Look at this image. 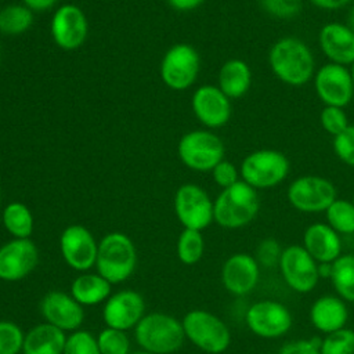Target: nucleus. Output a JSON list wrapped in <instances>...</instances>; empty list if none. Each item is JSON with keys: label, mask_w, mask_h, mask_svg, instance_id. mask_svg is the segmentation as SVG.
Wrapping results in <instances>:
<instances>
[{"label": "nucleus", "mask_w": 354, "mask_h": 354, "mask_svg": "<svg viewBox=\"0 0 354 354\" xmlns=\"http://www.w3.org/2000/svg\"><path fill=\"white\" fill-rule=\"evenodd\" d=\"M267 61L272 75L290 87L306 86L317 71L311 48L296 36L277 39L268 50Z\"/></svg>", "instance_id": "nucleus-1"}, {"label": "nucleus", "mask_w": 354, "mask_h": 354, "mask_svg": "<svg viewBox=\"0 0 354 354\" xmlns=\"http://www.w3.org/2000/svg\"><path fill=\"white\" fill-rule=\"evenodd\" d=\"M260 210L257 189L239 180L220 191L213 201V220L225 230H238L249 225Z\"/></svg>", "instance_id": "nucleus-2"}, {"label": "nucleus", "mask_w": 354, "mask_h": 354, "mask_svg": "<svg viewBox=\"0 0 354 354\" xmlns=\"http://www.w3.org/2000/svg\"><path fill=\"white\" fill-rule=\"evenodd\" d=\"M137 260L136 245L123 232H109L98 242L95 268L112 285L127 281L137 267Z\"/></svg>", "instance_id": "nucleus-3"}, {"label": "nucleus", "mask_w": 354, "mask_h": 354, "mask_svg": "<svg viewBox=\"0 0 354 354\" xmlns=\"http://www.w3.org/2000/svg\"><path fill=\"white\" fill-rule=\"evenodd\" d=\"M134 337L141 350L152 354H171L185 340L181 321L165 313L145 314L134 328Z\"/></svg>", "instance_id": "nucleus-4"}, {"label": "nucleus", "mask_w": 354, "mask_h": 354, "mask_svg": "<svg viewBox=\"0 0 354 354\" xmlns=\"http://www.w3.org/2000/svg\"><path fill=\"white\" fill-rule=\"evenodd\" d=\"M289 171V158L275 148L254 149L239 165L241 180L257 191L281 185L288 178Z\"/></svg>", "instance_id": "nucleus-5"}, {"label": "nucleus", "mask_w": 354, "mask_h": 354, "mask_svg": "<svg viewBox=\"0 0 354 354\" xmlns=\"http://www.w3.org/2000/svg\"><path fill=\"white\" fill-rule=\"evenodd\" d=\"M181 324L185 339L207 354H221L231 344V332L227 324L207 310L188 311Z\"/></svg>", "instance_id": "nucleus-6"}, {"label": "nucleus", "mask_w": 354, "mask_h": 354, "mask_svg": "<svg viewBox=\"0 0 354 354\" xmlns=\"http://www.w3.org/2000/svg\"><path fill=\"white\" fill-rule=\"evenodd\" d=\"M177 155L184 166L195 171H212L224 159L223 140L212 130H192L185 133L177 144Z\"/></svg>", "instance_id": "nucleus-7"}, {"label": "nucleus", "mask_w": 354, "mask_h": 354, "mask_svg": "<svg viewBox=\"0 0 354 354\" xmlns=\"http://www.w3.org/2000/svg\"><path fill=\"white\" fill-rule=\"evenodd\" d=\"M337 198L335 184L322 176L303 174L292 180L286 188L289 205L300 213H321Z\"/></svg>", "instance_id": "nucleus-8"}, {"label": "nucleus", "mask_w": 354, "mask_h": 354, "mask_svg": "<svg viewBox=\"0 0 354 354\" xmlns=\"http://www.w3.org/2000/svg\"><path fill=\"white\" fill-rule=\"evenodd\" d=\"M199 69L201 57L195 47L187 43H177L165 53L159 73L169 88L181 91L196 82Z\"/></svg>", "instance_id": "nucleus-9"}, {"label": "nucleus", "mask_w": 354, "mask_h": 354, "mask_svg": "<svg viewBox=\"0 0 354 354\" xmlns=\"http://www.w3.org/2000/svg\"><path fill=\"white\" fill-rule=\"evenodd\" d=\"M278 268L285 283L297 293H310L321 278V266L301 245L283 248Z\"/></svg>", "instance_id": "nucleus-10"}, {"label": "nucleus", "mask_w": 354, "mask_h": 354, "mask_svg": "<svg viewBox=\"0 0 354 354\" xmlns=\"http://www.w3.org/2000/svg\"><path fill=\"white\" fill-rule=\"evenodd\" d=\"M174 213L184 228L203 231L213 220V201L199 185L185 183L174 194Z\"/></svg>", "instance_id": "nucleus-11"}, {"label": "nucleus", "mask_w": 354, "mask_h": 354, "mask_svg": "<svg viewBox=\"0 0 354 354\" xmlns=\"http://www.w3.org/2000/svg\"><path fill=\"white\" fill-rule=\"evenodd\" d=\"M313 84L324 105L346 108L354 98V82L348 66L326 62L317 68Z\"/></svg>", "instance_id": "nucleus-12"}, {"label": "nucleus", "mask_w": 354, "mask_h": 354, "mask_svg": "<svg viewBox=\"0 0 354 354\" xmlns=\"http://www.w3.org/2000/svg\"><path fill=\"white\" fill-rule=\"evenodd\" d=\"M249 330L263 339H277L289 332L293 324L289 308L277 300L254 301L245 314Z\"/></svg>", "instance_id": "nucleus-13"}, {"label": "nucleus", "mask_w": 354, "mask_h": 354, "mask_svg": "<svg viewBox=\"0 0 354 354\" xmlns=\"http://www.w3.org/2000/svg\"><path fill=\"white\" fill-rule=\"evenodd\" d=\"M59 252L72 270L86 272L95 267L98 242L84 225L71 224L59 235Z\"/></svg>", "instance_id": "nucleus-14"}, {"label": "nucleus", "mask_w": 354, "mask_h": 354, "mask_svg": "<svg viewBox=\"0 0 354 354\" xmlns=\"http://www.w3.org/2000/svg\"><path fill=\"white\" fill-rule=\"evenodd\" d=\"M50 33L54 43L62 50H76L87 39V17L79 6L61 4L50 21Z\"/></svg>", "instance_id": "nucleus-15"}, {"label": "nucleus", "mask_w": 354, "mask_h": 354, "mask_svg": "<svg viewBox=\"0 0 354 354\" xmlns=\"http://www.w3.org/2000/svg\"><path fill=\"white\" fill-rule=\"evenodd\" d=\"M39 249L30 238H12L0 246V279L17 282L26 278L39 264Z\"/></svg>", "instance_id": "nucleus-16"}, {"label": "nucleus", "mask_w": 354, "mask_h": 354, "mask_svg": "<svg viewBox=\"0 0 354 354\" xmlns=\"http://www.w3.org/2000/svg\"><path fill=\"white\" fill-rule=\"evenodd\" d=\"M145 315L144 297L131 289H123L111 295L102 307V319L106 326L127 332Z\"/></svg>", "instance_id": "nucleus-17"}, {"label": "nucleus", "mask_w": 354, "mask_h": 354, "mask_svg": "<svg viewBox=\"0 0 354 354\" xmlns=\"http://www.w3.org/2000/svg\"><path fill=\"white\" fill-rule=\"evenodd\" d=\"M40 314L44 322L64 330L75 332L84 321V310L71 293L61 290L47 292L40 300Z\"/></svg>", "instance_id": "nucleus-18"}, {"label": "nucleus", "mask_w": 354, "mask_h": 354, "mask_svg": "<svg viewBox=\"0 0 354 354\" xmlns=\"http://www.w3.org/2000/svg\"><path fill=\"white\" fill-rule=\"evenodd\" d=\"M195 118L209 129H218L228 123L232 115L231 100L218 88V86H199L191 98Z\"/></svg>", "instance_id": "nucleus-19"}, {"label": "nucleus", "mask_w": 354, "mask_h": 354, "mask_svg": "<svg viewBox=\"0 0 354 354\" xmlns=\"http://www.w3.org/2000/svg\"><path fill=\"white\" fill-rule=\"evenodd\" d=\"M221 283L234 296L249 295L259 283L260 266L253 254L239 252L231 254L220 272Z\"/></svg>", "instance_id": "nucleus-20"}, {"label": "nucleus", "mask_w": 354, "mask_h": 354, "mask_svg": "<svg viewBox=\"0 0 354 354\" xmlns=\"http://www.w3.org/2000/svg\"><path fill=\"white\" fill-rule=\"evenodd\" d=\"M318 46L328 62L348 66L354 62V30L346 22H326L319 28Z\"/></svg>", "instance_id": "nucleus-21"}, {"label": "nucleus", "mask_w": 354, "mask_h": 354, "mask_svg": "<svg viewBox=\"0 0 354 354\" xmlns=\"http://www.w3.org/2000/svg\"><path fill=\"white\" fill-rule=\"evenodd\" d=\"M301 246L319 266H330L343 253L342 235L326 223H313L303 232Z\"/></svg>", "instance_id": "nucleus-22"}, {"label": "nucleus", "mask_w": 354, "mask_h": 354, "mask_svg": "<svg viewBox=\"0 0 354 354\" xmlns=\"http://www.w3.org/2000/svg\"><path fill=\"white\" fill-rule=\"evenodd\" d=\"M310 321L313 326L324 335L346 326L348 310L346 301L337 295L319 296L310 307Z\"/></svg>", "instance_id": "nucleus-23"}, {"label": "nucleus", "mask_w": 354, "mask_h": 354, "mask_svg": "<svg viewBox=\"0 0 354 354\" xmlns=\"http://www.w3.org/2000/svg\"><path fill=\"white\" fill-rule=\"evenodd\" d=\"M252 82V69L241 58H230L218 69L217 86L230 100L242 98L250 90Z\"/></svg>", "instance_id": "nucleus-24"}, {"label": "nucleus", "mask_w": 354, "mask_h": 354, "mask_svg": "<svg viewBox=\"0 0 354 354\" xmlns=\"http://www.w3.org/2000/svg\"><path fill=\"white\" fill-rule=\"evenodd\" d=\"M66 333L47 322L30 328L24 337L22 354H62Z\"/></svg>", "instance_id": "nucleus-25"}, {"label": "nucleus", "mask_w": 354, "mask_h": 354, "mask_svg": "<svg viewBox=\"0 0 354 354\" xmlns=\"http://www.w3.org/2000/svg\"><path fill=\"white\" fill-rule=\"evenodd\" d=\"M112 283L98 272H80L71 283L72 297L84 306H97L111 296Z\"/></svg>", "instance_id": "nucleus-26"}, {"label": "nucleus", "mask_w": 354, "mask_h": 354, "mask_svg": "<svg viewBox=\"0 0 354 354\" xmlns=\"http://www.w3.org/2000/svg\"><path fill=\"white\" fill-rule=\"evenodd\" d=\"M330 282L340 299L354 303V253H343L329 266Z\"/></svg>", "instance_id": "nucleus-27"}, {"label": "nucleus", "mask_w": 354, "mask_h": 354, "mask_svg": "<svg viewBox=\"0 0 354 354\" xmlns=\"http://www.w3.org/2000/svg\"><path fill=\"white\" fill-rule=\"evenodd\" d=\"M1 221L6 231L18 239L30 238L35 227V220L30 209L22 202H10L3 209Z\"/></svg>", "instance_id": "nucleus-28"}, {"label": "nucleus", "mask_w": 354, "mask_h": 354, "mask_svg": "<svg viewBox=\"0 0 354 354\" xmlns=\"http://www.w3.org/2000/svg\"><path fill=\"white\" fill-rule=\"evenodd\" d=\"M33 24V11L22 3L8 4L0 10V33L7 36L22 35Z\"/></svg>", "instance_id": "nucleus-29"}, {"label": "nucleus", "mask_w": 354, "mask_h": 354, "mask_svg": "<svg viewBox=\"0 0 354 354\" xmlns=\"http://www.w3.org/2000/svg\"><path fill=\"white\" fill-rule=\"evenodd\" d=\"M325 223L329 224L339 235L354 234V203L348 199L336 198L324 212Z\"/></svg>", "instance_id": "nucleus-30"}, {"label": "nucleus", "mask_w": 354, "mask_h": 354, "mask_svg": "<svg viewBox=\"0 0 354 354\" xmlns=\"http://www.w3.org/2000/svg\"><path fill=\"white\" fill-rule=\"evenodd\" d=\"M176 253L183 264H196L205 253V239L202 231L184 228L177 238Z\"/></svg>", "instance_id": "nucleus-31"}, {"label": "nucleus", "mask_w": 354, "mask_h": 354, "mask_svg": "<svg viewBox=\"0 0 354 354\" xmlns=\"http://www.w3.org/2000/svg\"><path fill=\"white\" fill-rule=\"evenodd\" d=\"M95 337L101 354H130V340L124 330L105 326Z\"/></svg>", "instance_id": "nucleus-32"}, {"label": "nucleus", "mask_w": 354, "mask_h": 354, "mask_svg": "<svg viewBox=\"0 0 354 354\" xmlns=\"http://www.w3.org/2000/svg\"><path fill=\"white\" fill-rule=\"evenodd\" d=\"M321 354H354V330L342 328L321 339Z\"/></svg>", "instance_id": "nucleus-33"}, {"label": "nucleus", "mask_w": 354, "mask_h": 354, "mask_svg": "<svg viewBox=\"0 0 354 354\" xmlns=\"http://www.w3.org/2000/svg\"><path fill=\"white\" fill-rule=\"evenodd\" d=\"M260 8L271 18L289 21L301 12V0H259Z\"/></svg>", "instance_id": "nucleus-34"}, {"label": "nucleus", "mask_w": 354, "mask_h": 354, "mask_svg": "<svg viewBox=\"0 0 354 354\" xmlns=\"http://www.w3.org/2000/svg\"><path fill=\"white\" fill-rule=\"evenodd\" d=\"M25 333L12 321L0 319V354H18L22 351Z\"/></svg>", "instance_id": "nucleus-35"}, {"label": "nucleus", "mask_w": 354, "mask_h": 354, "mask_svg": "<svg viewBox=\"0 0 354 354\" xmlns=\"http://www.w3.org/2000/svg\"><path fill=\"white\" fill-rule=\"evenodd\" d=\"M62 354H101L97 337L88 330L77 329L66 336Z\"/></svg>", "instance_id": "nucleus-36"}, {"label": "nucleus", "mask_w": 354, "mask_h": 354, "mask_svg": "<svg viewBox=\"0 0 354 354\" xmlns=\"http://www.w3.org/2000/svg\"><path fill=\"white\" fill-rule=\"evenodd\" d=\"M319 124L332 138L346 130L350 124L344 108L324 105L319 112Z\"/></svg>", "instance_id": "nucleus-37"}, {"label": "nucleus", "mask_w": 354, "mask_h": 354, "mask_svg": "<svg viewBox=\"0 0 354 354\" xmlns=\"http://www.w3.org/2000/svg\"><path fill=\"white\" fill-rule=\"evenodd\" d=\"M332 149L336 158L346 166L354 167V124L332 138Z\"/></svg>", "instance_id": "nucleus-38"}, {"label": "nucleus", "mask_w": 354, "mask_h": 354, "mask_svg": "<svg viewBox=\"0 0 354 354\" xmlns=\"http://www.w3.org/2000/svg\"><path fill=\"white\" fill-rule=\"evenodd\" d=\"M282 248L279 242L274 238H264L259 242L254 253V259L257 260L260 267L274 268L278 267L279 259L282 254Z\"/></svg>", "instance_id": "nucleus-39"}, {"label": "nucleus", "mask_w": 354, "mask_h": 354, "mask_svg": "<svg viewBox=\"0 0 354 354\" xmlns=\"http://www.w3.org/2000/svg\"><path fill=\"white\" fill-rule=\"evenodd\" d=\"M212 178L213 181L221 188H228L231 185H234L235 183H238L241 180V174H239V167H236L232 162L223 159L221 162H218L213 169H212Z\"/></svg>", "instance_id": "nucleus-40"}, {"label": "nucleus", "mask_w": 354, "mask_h": 354, "mask_svg": "<svg viewBox=\"0 0 354 354\" xmlns=\"http://www.w3.org/2000/svg\"><path fill=\"white\" fill-rule=\"evenodd\" d=\"M278 354H321V339H297L283 344Z\"/></svg>", "instance_id": "nucleus-41"}, {"label": "nucleus", "mask_w": 354, "mask_h": 354, "mask_svg": "<svg viewBox=\"0 0 354 354\" xmlns=\"http://www.w3.org/2000/svg\"><path fill=\"white\" fill-rule=\"evenodd\" d=\"M307 1H310L314 7L325 11H337L354 3V0H307Z\"/></svg>", "instance_id": "nucleus-42"}, {"label": "nucleus", "mask_w": 354, "mask_h": 354, "mask_svg": "<svg viewBox=\"0 0 354 354\" xmlns=\"http://www.w3.org/2000/svg\"><path fill=\"white\" fill-rule=\"evenodd\" d=\"M169 6L177 11H192L201 7L205 0H167Z\"/></svg>", "instance_id": "nucleus-43"}, {"label": "nucleus", "mask_w": 354, "mask_h": 354, "mask_svg": "<svg viewBox=\"0 0 354 354\" xmlns=\"http://www.w3.org/2000/svg\"><path fill=\"white\" fill-rule=\"evenodd\" d=\"M21 1L29 10L39 11V12L48 11V10H51L58 3V0H21Z\"/></svg>", "instance_id": "nucleus-44"}, {"label": "nucleus", "mask_w": 354, "mask_h": 354, "mask_svg": "<svg viewBox=\"0 0 354 354\" xmlns=\"http://www.w3.org/2000/svg\"><path fill=\"white\" fill-rule=\"evenodd\" d=\"M346 24L348 28H351L354 30V3L350 6L348 12H347V18H346Z\"/></svg>", "instance_id": "nucleus-45"}, {"label": "nucleus", "mask_w": 354, "mask_h": 354, "mask_svg": "<svg viewBox=\"0 0 354 354\" xmlns=\"http://www.w3.org/2000/svg\"><path fill=\"white\" fill-rule=\"evenodd\" d=\"M348 71H350V75H351L353 82H354V62L351 65H348Z\"/></svg>", "instance_id": "nucleus-46"}, {"label": "nucleus", "mask_w": 354, "mask_h": 354, "mask_svg": "<svg viewBox=\"0 0 354 354\" xmlns=\"http://www.w3.org/2000/svg\"><path fill=\"white\" fill-rule=\"evenodd\" d=\"M130 354H152V353H148V351L141 350V351H134V353H130Z\"/></svg>", "instance_id": "nucleus-47"}, {"label": "nucleus", "mask_w": 354, "mask_h": 354, "mask_svg": "<svg viewBox=\"0 0 354 354\" xmlns=\"http://www.w3.org/2000/svg\"><path fill=\"white\" fill-rule=\"evenodd\" d=\"M351 201H353V203H354V195H353V199H351Z\"/></svg>", "instance_id": "nucleus-48"}, {"label": "nucleus", "mask_w": 354, "mask_h": 354, "mask_svg": "<svg viewBox=\"0 0 354 354\" xmlns=\"http://www.w3.org/2000/svg\"><path fill=\"white\" fill-rule=\"evenodd\" d=\"M0 199H1V196H0Z\"/></svg>", "instance_id": "nucleus-49"}]
</instances>
